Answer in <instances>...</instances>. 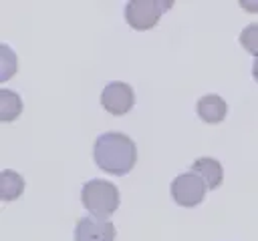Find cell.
<instances>
[{
  "label": "cell",
  "mask_w": 258,
  "mask_h": 241,
  "mask_svg": "<svg viewBox=\"0 0 258 241\" xmlns=\"http://www.w3.org/2000/svg\"><path fill=\"white\" fill-rule=\"evenodd\" d=\"M16 56L6 44H0V80L10 78L16 72Z\"/></svg>",
  "instance_id": "11"
},
{
  "label": "cell",
  "mask_w": 258,
  "mask_h": 241,
  "mask_svg": "<svg viewBox=\"0 0 258 241\" xmlns=\"http://www.w3.org/2000/svg\"><path fill=\"white\" fill-rule=\"evenodd\" d=\"M115 225L97 219V217H83L77 221L75 227V241H115Z\"/></svg>",
  "instance_id": "6"
},
{
  "label": "cell",
  "mask_w": 258,
  "mask_h": 241,
  "mask_svg": "<svg viewBox=\"0 0 258 241\" xmlns=\"http://www.w3.org/2000/svg\"><path fill=\"white\" fill-rule=\"evenodd\" d=\"M206 191V183L194 173H183L171 181V197L181 207H194L202 203Z\"/></svg>",
  "instance_id": "4"
},
{
  "label": "cell",
  "mask_w": 258,
  "mask_h": 241,
  "mask_svg": "<svg viewBox=\"0 0 258 241\" xmlns=\"http://www.w3.org/2000/svg\"><path fill=\"white\" fill-rule=\"evenodd\" d=\"M81 199L93 217L107 221V217L113 215L119 207V189L105 179H91L83 185Z\"/></svg>",
  "instance_id": "2"
},
{
  "label": "cell",
  "mask_w": 258,
  "mask_h": 241,
  "mask_svg": "<svg viewBox=\"0 0 258 241\" xmlns=\"http://www.w3.org/2000/svg\"><path fill=\"white\" fill-rule=\"evenodd\" d=\"M240 44L258 58V24H248L240 34Z\"/></svg>",
  "instance_id": "12"
},
{
  "label": "cell",
  "mask_w": 258,
  "mask_h": 241,
  "mask_svg": "<svg viewBox=\"0 0 258 241\" xmlns=\"http://www.w3.org/2000/svg\"><path fill=\"white\" fill-rule=\"evenodd\" d=\"M93 159L99 169L113 175H127L135 161L137 149L135 143L123 133H105L95 141Z\"/></svg>",
  "instance_id": "1"
},
{
  "label": "cell",
  "mask_w": 258,
  "mask_h": 241,
  "mask_svg": "<svg viewBox=\"0 0 258 241\" xmlns=\"http://www.w3.org/2000/svg\"><path fill=\"white\" fill-rule=\"evenodd\" d=\"M20 112H22V100H20L18 92L2 88L0 90V120H4V123L14 120Z\"/></svg>",
  "instance_id": "10"
},
{
  "label": "cell",
  "mask_w": 258,
  "mask_h": 241,
  "mask_svg": "<svg viewBox=\"0 0 258 241\" xmlns=\"http://www.w3.org/2000/svg\"><path fill=\"white\" fill-rule=\"evenodd\" d=\"M198 114L202 120L214 125V123H220L226 118L228 114V104L222 96L218 94H206L198 100Z\"/></svg>",
  "instance_id": "8"
},
{
  "label": "cell",
  "mask_w": 258,
  "mask_h": 241,
  "mask_svg": "<svg viewBox=\"0 0 258 241\" xmlns=\"http://www.w3.org/2000/svg\"><path fill=\"white\" fill-rule=\"evenodd\" d=\"M189 173L198 175V177L206 183L208 189L220 187V185H222V179H224L222 165H220L216 159H212V157H202V159H198V161L191 165Z\"/></svg>",
  "instance_id": "7"
},
{
  "label": "cell",
  "mask_w": 258,
  "mask_h": 241,
  "mask_svg": "<svg viewBox=\"0 0 258 241\" xmlns=\"http://www.w3.org/2000/svg\"><path fill=\"white\" fill-rule=\"evenodd\" d=\"M135 102L133 88L127 82H109L101 92V104L111 114H125Z\"/></svg>",
  "instance_id": "5"
},
{
  "label": "cell",
  "mask_w": 258,
  "mask_h": 241,
  "mask_svg": "<svg viewBox=\"0 0 258 241\" xmlns=\"http://www.w3.org/2000/svg\"><path fill=\"white\" fill-rule=\"evenodd\" d=\"M24 191V179L16 171H2L0 173V199L2 201H14Z\"/></svg>",
  "instance_id": "9"
},
{
  "label": "cell",
  "mask_w": 258,
  "mask_h": 241,
  "mask_svg": "<svg viewBox=\"0 0 258 241\" xmlns=\"http://www.w3.org/2000/svg\"><path fill=\"white\" fill-rule=\"evenodd\" d=\"M171 8L169 0H135L125 6V20L137 30H147L157 24L163 12Z\"/></svg>",
  "instance_id": "3"
},
{
  "label": "cell",
  "mask_w": 258,
  "mask_h": 241,
  "mask_svg": "<svg viewBox=\"0 0 258 241\" xmlns=\"http://www.w3.org/2000/svg\"><path fill=\"white\" fill-rule=\"evenodd\" d=\"M252 76H254V80L258 82V58H254V64H252Z\"/></svg>",
  "instance_id": "13"
}]
</instances>
